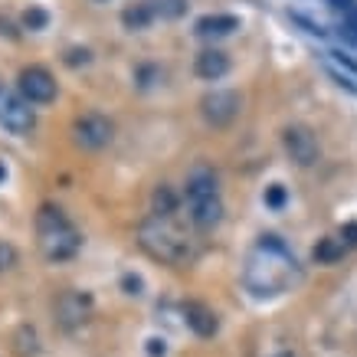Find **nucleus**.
<instances>
[{"label": "nucleus", "instance_id": "aec40b11", "mask_svg": "<svg viewBox=\"0 0 357 357\" xmlns=\"http://www.w3.org/2000/svg\"><path fill=\"white\" fill-rule=\"evenodd\" d=\"M46 20H50V17H46V10H40V7H33V10L23 13V23H26L30 30H43Z\"/></svg>", "mask_w": 357, "mask_h": 357}, {"label": "nucleus", "instance_id": "9d476101", "mask_svg": "<svg viewBox=\"0 0 357 357\" xmlns=\"http://www.w3.org/2000/svg\"><path fill=\"white\" fill-rule=\"evenodd\" d=\"M184 318H187V328L194 331L197 337H213L217 335V314H213V308L204 302H187L184 305Z\"/></svg>", "mask_w": 357, "mask_h": 357}, {"label": "nucleus", "instance_id": "2eb2a0df", "mask_svg": "<svg viewBox=\"0 0 357 357\" xmlns=\"http://www.w3.org/2000/svg\"><path fill=\"white\" fill-rule=\"evenodd\" d=\"M121 20H125L128 30H144V26L154 20V13H151V7H148V0H144L138 7H128V10L121 13Z\"/></svg>", "mask_w": 357, "mask_h": 357}, {"label": "nucleus", "instance_id": "9b49d317", "mask_svg": "<svg viewBox=\"0 0 357 357\" xmlns=\"http://www.w3.org/2000/svg\"><path fill=\"white\" fill-rule=\"evenodd\" d=\"M194 73L200 79H210V82H217L229 73V56L223 50H204V53H197L194 59Z\"/></svg>", "mask_w": 357, "mask_h": 357}, {"label": "nucleus", "instance_id": "f3484780", "mask_svg": "<svg viewBox=\"0 0 357 357\" xmlns=\"http://www.w3.org/2000/svg\"><path fill=\"white\" fill-rule=\"evenodd\" d=\"M341 256H344V243L341 239H321L314 246V259L318 262H337Z\"/></svg>", "mask_w": 357, "mask_h": 357}, {"label": "nucleus", "instance_id": "bb28decb", "mask_svg": "<svg viewBox=\"0 0 357 357\" xmlns=\"http://www.w3.org/2000/svg\"><path fill=\"white\" fill-rule=\"evenodd\" d=\"M337 59H341V63H344V66H351V69H354V73H357V66L351 63V59H344V56H337Z\"/></svg>", "mask_w": 357, "mask_h": 357}, {"label": "nucleus", "instance_id": "1a4fd4ad", "mask_svg": "<svg viewBox=\"0 0 357 357\" xmlns=\"http://www.w3.org/2000/svg\"><path fill=\"white\" fill-rule=\"evenodd\" d=\"M76 141L82 148H105L112 141V121L105 115H98V112H89L82 119L76 121Z\"/></svg>", "mask_w": 357, "mask_h": 357}, {"label": "nucleus", "instance_id": "cd10ccee", "mask_svg": "<svg viewBox=\"0 0 357 357\" xmlns=\"http://www.w3.org/2000/svg\"><path fill=\"white\" fill-rule=\"evenodd\" d=\"M275 357H292V354H275Z\"/></svg>", "mask_w": 357, "mask_h": 357}, {"label": "nucleus", "instance_id": "b1692460", "mask_svg": "<svg viewBox=\"0 0 357 357\" xmlns=\"http://www.w3.org/2000/svg\"><path fill=\"white\" fill-rule=\"evenodd\" d=\"M328 3H331L335 10H341V13H347V10H354L357 7V0H328Z\"/></svg>", "mask_w": 357, "mask_h": 357}, {"label": "nucleus", "instance_id": "20e7f679", "mask_svg": "<svg viewBox=\"0 0 357 357\" xmlns=\"http://www.w3.org/2000/svg\"><path fill=\"white\" fill-rule=\"evenodd\" d=\"M187 206H190V220L200 229H213L223 220V197H220L217 171L210 164H194L187 174Z\"/></svg>", "mask_w": 357, "mask_h": 357}, {"label": "nucleus", "instance_id": "f03ea898", "mask_svg": "<svg viewBox=\"0 0 357 357\" xmlns=\"http://www.w3.org/2000/svg\"><path fill=\"white\" fill-rule=\"evenodd\" d=\"M138 243L151 259L167 262V266H184V262L194 259L190 236L171 217H158V213L144 217L138 227Z\"/></svg>", "mask_w": 357, "mask_h": 357}, {"label": "nucleus", "instance_id": "6ab92c4d", "mask_svg": "<svg viewBox=\"0 0 357 357\" xmlns=\"http://www.w3.org/2000/svg\"><path fill=\"white\" fill-rule=\"evenodd\" d=\"M285 200H289V194H285V187H282V184L266 187V206H269V210H282V206H285Z\"/></svg>", "mask_w": 357, "mask_h": 357}, {"label": "nucleus", "instance_id": "ddd939ff", "mask_svg": "<svg viewBox=\"0 0 357 357\" xmlns=\"http://www.w3.org/2000/svg\"><path fill=\"white\" fill-rule=\"evenodd\" d=\"M89 312V298L86 295H76L69 292L63 295V302H59V314H63V325H73V321H82Z\"/></svg>", "mask_w": 357, "mask_h": 357}, {"label": "nucleus", "instance_id": "a211bd4d", "mask_svg": "<svg viewBox=\"0 0 357 357\" xmlns=\"http://www.w3.org/2000/svg\"><path fill=\"white\" fill-rule=\"evenodd\" d=\"M337 33H341V40H344L347 46H354V50H357V7H354V10H347L344 17H341Z\"/></svg>", "mask_w": 357, "mask_h": 357}, {"label": "nucleus", "instance_id": "f8f14e48", "mask_svg": "<svg viewBox=\"0 0 357 357\" xmlns=\"http://www.w3.org/2000/svg\"><path fill=\"white\" fill-rule=\"evenodd\" d=\"M239 30V17L233 13H206L197 20V36H229V33Z\"/></svg>", "mask_w": 357, "mask_h": 357}, {"label": "nucleus", "instance_id": "0eeeda50", "mask_svg": "<svg viewBox=\"0 0 357 357\" xmlns=\"http://www.w3.org/2000/svg\"><path fill=\"white\" fill-rule=\"evenodd\" d=\"M282 141H285V151H289V158H292L295 164H302V167L314 164V161H318V154H321L318 138H314L305 125H292V128H285Z\"/></svg>", "mask_w": 357, "mask_h": 357}, {"label": "nucleus", "instance_id": "f257e3e1", "mask_svg": "<svg viewBox=\"0 0 357 357\" xmlns=\"http://www.w3.org/2000/svg\"><path fill=\"white\" fill-rule=\"evenodd\" d=\"M298 279H302V266L279 236H259V243L249 249L246 266H243V282L252 295L272 298V295L289 292Z\"/></svg>", "mask_w": 357, "mask_h": 357}, {"label": "nucleus", "instance_id": "423d86ee", "mask_svg": "<svg viewBox=\"0 0 357 357\" xmlns=\"http://www.w3.org/2000/svg\"><path fill=\"white\" fill-rule=\"evenodd\" d=\"M17 86H20V96L30 105H46V102L56 98V79L43 66H26L20 73V79H17Z\"/></svg>", "mask_w": 357, "mask_h": 357}, {"label": "nucleus", "instance_id": "7ed1b4c3", "mask_svg": "<svg viewBox=\"0 0 357 357\" xmlns=\"http://www.w3.org/2000/svg\"><path fill=\"white\" fill-rule=\"evenodd\" d=\"M36 243H40V252L50 262H66L79 252L82 236H79V229L69 223V217L59 206L43 204L40 213H36Z\"/></svg>", "mask_w": 357, "mask_h": 357}, {"label": "nucleus", "instance_id": "393cba45", "mask_svg": "<svg viewBox=\"0 0 357 357\" xmlns=\"http://www.w3.org/2000/svg\"><path fill=\"white\" fill-rule=\"evenodd\" d=\"M125 289H135V295H138V289H141V279H131V275H125Z\"/></svg>", "mask_w": 357, "mask_h": 357}, {"label": "nucleus", "instance_id": "4468645a", "mask_svg": "<svg viewBox=\"0 0 357 357\" xmlns=\"http://www.w3.org/2000/svg\"><path fill=\"white\" fill-rule=\"evenodd\" d=\"M174 210H177V194H174L167 184H161L151 197V213H158V217H174Z\"/></svg>", "mask_w": 357, "mask_h": 357}, {"label": "nucleus", "instance_id": "a878e982", "mask_svg": "<svg viewBox=\"0 0 357 357\" xmlns=\"http://www.w3.org/2000/svg\"><path fill=\"white\" fill-rule=\"evenodd\" d=\"M7 181V167H3V161H0V184Z\"/></svg>", "mask_w": 357, "mask_h": 357}, {"label": "nucleus", "instance_id": "4be33fe9", "mask_svg": "<svg viewBox=\"0 0 357 357\" xmlns=\"http://www.w3.org/2000/svg\"><path fill=\"white\" fill-rule=\"evenodd\" d=\"M341 243H344V246H357V223H347V227L341 229Z\"/></svg>", "mask_w": 357, "mask_h": 357}, {"label": "nucleus", "instance_id": "dca6fc26", "mask_svg": "<svg viewBox=\"0 0 357 357\" xmlns=\"http://www.w3.org/2000/svg\"><path fill=\"white\" fill-rule=\"evenodd\" d=\"M154 17H164V20H177L181 13L187 10V0H148Z\"/></svg>", "mask_w": 357, "mask_h": 357}, {"label": "nucleus", "instance_id": "5701e85b", "mask_svg": "<svg viewBox=\"0 0 357 357\" xmlns=\"http://www.w3.org/2000/svg\"><path fill=\"white\" fill-rule=\"evenodd\" d=\"M148 354H151V357H164V341H161V337H151V341H148Z\"/></svg>", "mask_w": 357, "mask_h": 357}, {"label": "nucleus", "instance_id": "412c9836", "mask_svg": "<svg viewBox=\"0 0 357 357\" xmlns=\"http://www.w3.org/2000/svg\"><path fill=\"white\" fill-rule=\"evenodd\" d=\"M13 262H17V252H13V246H3V243H0V269H10Z\"/></svg>", "mask_w": 357, "mask_h": 357}, {"label": "nucleus", "instance_id": "39448f33", "mask_svg": "<svg viewBox=\"0 0 357 357\" xmlns=\"http://www.w3.org/2000/svg\"><path fill=\"white\" fill-rule=\"evenodd\" d=\"M33 125H36V115H33L30 102L0 86V128L10 135H26Z\"/></svg>", "mask_w": 357, "mask_h": 357}, {"label": "nucleus", "instance_id": "6e6552de", "mask_svg": "<svg viewBox=\"0 0 357 357\" xmlns=\"http://www.w3.org/2000/svg\"><path fill=\"white\" fill-rule=\"evenodd\" d=\"M200 112H204V119L210 121V125H217V128H223V125H229V121L239 115V96L236 92H210V96L200 98Z\"/></svg>", "mask_w": 357, "mask_h": 357}]
</instances>
